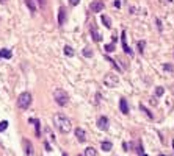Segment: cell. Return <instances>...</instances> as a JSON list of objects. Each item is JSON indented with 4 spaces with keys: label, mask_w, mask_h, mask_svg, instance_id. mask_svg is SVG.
Segmentation results:
<instances>
[{
    "label": "cell",
    "mask_w": 174,
    "mask_h": 156,
    "mask_svg": "<svg viewBox=\"0 0 174 156\" xmlns=\"http://www.w3.org/2000/svg\"><path fill=\"white\" fill-rule=\"evenodd\" d=\"M53 126L60 133H63V134H67L72 130L71 120L66 116H63V114H55L53 116Z\"/></svg>",
    "instance_id": "cell-1"
},
{
    "label": "cell",
    "mask_w": 174,
    "mask_h": 156,
    "mask_svg": "<svg viewBox=\"0 0 174 156\" xmlns=\"http://www.w3.org/2000/svg\"><path fill=\"white\" fill-rule=\"evenodd\" d=\"M53 98H55V102L60 105V106H66L67 102H69V95L66 94L65 89H60V88L53 91Z\"/></svg>",
    "instance_id": "cell-2"
},
{
    "label": "cell",
    "mask_w": 174,
    "mask_h": 156,
    "mask_svg": "<svg viewBox=\"0 0 174 156\" xmlns=\"http://www.w3.org/2000/svg\"><path fill=\"white\" fill-rule=\"evenodd\" d=\"M30 105H31V94L30 92H22L17 97V106L21 109H28Z\"/></svg>",
    "instance_id": "cell-3"
},
{
    "label": "cell",
    "mask_w": 174,
    "mask_h": 156,
    "mask_svg": "<svg viewBox=\"0 0 174 156\" xmlns=\"http://www.w3.org/2000/svg\"><path fill=\"white\" fill-rule=\"evenodd\" d=\"M119 83V78L114 73H107L104 77V86L105 88H116V84Z\"/></svg>",
    "instance_id": "cell-4"
},
{
    "label": "cell",
    "mask_w": 174,
    "mask_h": 156,
    "mask_svg": "<svg viewBox=\"0 0 174 156\" xmlns=\"http://www.w3.org/2000/svg\"><path fill=\"white\" fill-rule=\"evenodd\" d=\"M104 2L102 0H94L93 3H91V6H89V10H91V13H100L104 10Z\"/></svg>",
    "instance_id": "cell-5"
},
{
    "label": "cell",
    "mask_w": 174,
    "mask_h": 156,
    "mask_svg": "<svg viewBox=\"0 0 174 156\" xmlns=\"http://www.w3.org/2000/svg\"><path fill=\"white\" fill-rule=\"evenodd\" d=\"M121 42H122V50L129 55V56H134V52H132V48L127 45V41H126V31L122 30V33H121Z\"/></svg>",
    "instance_id": "cell-6"
},
{
    "label": "cell",
    "mask_w": 174,
    "mask_h": 156,
    "mask_svg": "<svg viewBox=\"0 0 174 156\" xmlns=\"http://www.w3.org/2000/svg\"><path fill=\"white\" fill-rule=\"evenodd\" d=\"M97 128H99V130H102V131H107L108 130V119L105 117V116H100L97 119Z\"/></svg>",
    "instance_id": "cell-7"
},
{
    "label": "cell",
    "mask_w": 174,
    "mask_h": 156,
    "mask_svg": "<svg viewBox=\"0 0 174 156\" xmlns=\"http://www.w3.org/2000/svg\"><path fill=\"white\" fill-rule=\"evenodd\" d=\"M91 38H93L96 42H100L102 41V36H100V33H99V30H97V27H96V24H91Z\"/></svg>",
    "instance_id": "cell-8"
},
{
    "label": "cell",
    "mask_w": 174,
    "mask_h": 156,
    "mask_svg": "<svg viewBox=\"0 0 174 156\" xmlns=\"http://www.w3.org/2000/svg\"><path fill=\"white\" fill-rule=\"evenodd\" d=\"M75 137H77V141L80 142V144H83V142L86 141V133L83 128H77L75 130Z\"/></svg>",
    "instance_id": "cell-9"
},
{
    "label": "cell",
    "mask_w": 174,
    "mask_h": 156,
    "mask_svg": "<svg viewBox=\"0 0 174 156\" xmlns=\"http://www.w3.org/2000/svg\"><path fill=\"white\" fill-rule=\"evenodd\" d=\"M22 145H24V148H25V155L27 156H33V145H31L30 141L24 139L22 141Z\"/></svg>",
    "instance_id": "cell-10"
},
{
    "label": "cell",
    "mask_w": 174,
    "mask_h": 156,
    "mask_svg": "<svg viewBox=\"0 0 174 156\" xmlns=\"http://www.w3.org/2000/svg\"><path fill=\"white\" fill-rule=\"evenodd\" d=\"M66 20V10L63 6H60V10H58V24L63 25Z\"/></svg>",
    "instance_id": "cell-11"
},
{
    "label": "cell",
    "mask_w": 174,
    "mask_h": 156,
    "mask_svg": "<svg viewBox=\"0 0 174 156\" xmlns=\"http://www.w3.org/2000/svg\"><path fill=\"white\" fill-rule=\"evenodd\" d=\"M119 109L122 114H129V105H127V100L126 98H121L119 100Z\"/></svg>",
    "instance_id": "cell-12"
},
{
    "label": "cell",
    "mask_w": 174,
    "mask_h": 156,
    "mask_svg": "<svg viewBox=\"0 0 174 156\" xmlns=\"http://www.w3.org/2000/svg\"><path fill=\"white\" fill-rule=\"evenodd\" d=\"M100 20H102V24L105 25V28H108V30H110V28L113 27V25H112V19H110L108 16H105V14H104L102 17H100Z\"/></svg>",
    "instance_id": "cell-13"
},
{
    "label": "cell",
    "mask_w": 174,
    "mask_h": 156,
    "mask_svg": "<svg viewBox=\"0 0 174 156\" xmlns=\"http://www.w3.org/2000/svg\"><path fill=\"white\" fill-rule=\"evenodd\" d=\"M100 148H102L104 151H112L113 144H112V142H108V141H104L102 144H100Z\"/></svg>",
    "instance_id": "cell-14"
},
{
    "label": "cell",
    "mask_w": 174,
    "mask_h": 156,
    "mask_svg": "<svg viewBox=\"0 0 174 156\" xmlns=\"http://www.w3.org/2000/svg\"><path fill=\"white\" fill-rule=\"evenodd\" d=\"M11 56H13L11 50H8V48H2V50H0V58H6V59H10Z\"/></svg>",
    "instance_id": "cell-15"
},
{
    "label": "cell",
    "mask_w": 174,
    "mask_h": 156,
    "mask_svg": "<svg viewBox=\"0 0 174 156\" xmlns=\"http://www.w3.org/2000/svg\"><path fill=\"white\" fill-rule=\"evenodd\" d=\"M63 50H65V55H66V56H74V55H75L74 48H72L71 45H65V48H63Z\"/></svg>",
    "instance_id": "cell-16"
},
{
    "label": "cell",
    "mask_w": 174,
    "mask_h": 156,
    "mask_svg": "<svg viewBox=\"0 0 174 156\" xmlns=\"http://www.w3.org/2000/svg\"><path fill=\"white\" fill-rule=\"evenodd\" d=\"M28 122L30 123H35V126H36V136H41V131H39V125H41V123H39V120H36V119H30Z\"/></svg>",
    "instance_id": "cell-17"
},
{
    "label": "cell",
    "mask_w": 174,
    "mask_h": 156,
    "mask_svg": "<svg viewBox=\"0 0 174 156\" xmlns=\"http://www.w3.org/2000/svg\"><path fill=\"white\" fill-rule=\"evenodd\" d=\"M104 48H105V52H107V53H112V52H114V50H116V45H114V44L112 42V44L104 45Z\"/></svg>",
    "instance_id": "cell-18"
},
{
    "label": "cell",
    "mask_w": 174,
    "mask_h": 156,
    "mask_svg": "<svg viewBox=\"0 0 174 156\" xmlns=\"http://www.w3.org/2000/svg\"><path fill=\"white\" fill-rule=\"evenodd\" d=\"M97 153H96V150L93 148V147H88V148H85V156H96Z\"/></svg>",
    "instance_id": "cell-19"
},
{
    "label": "cell",
    "mask_w": 174,
    "mask_h": 156,
    "mask_svg": "<svg viewBox=\"0 0 174 156\" xmlns=\"http://www.w3.org/2000/svg\"><path fill=\"white\" fill-rule=\"evenodd\" d=\"M25 3H27V6L30 8V11H31V13H36V6H35L33 0H25Z\"/></svg>",
    "instance_id": "cell-20"
},
{
    "label": "cell",
    "mask_w": 174,
    "mask_h": 156,
    "mask_svg": "<svg viewBox=\"0 0 174 156\" xmlns=\"http://www.w3.org/2000/svg\"><path fill=\"white\" fill-rule=\"evenodd\" d=\"M140 108H141V111H143V112H146V116H148L149 119H154V114H152V112H151V111H149V109H148V108H146V106H143V105H141V106H140Z\"/></svg>",
    "instance_id": "cell-21"
},
{
    "label": "cell",
    "mask_w": 174,
    "mask_h": 156,
    "mask_svg": "<svg viewBox=\"0 0 174 156\" xmlns=\"http://www.w3.org/2000/svg\"><path fill=\"white\" fill-rule=\"evenodd\" d=\"M83 55L86 58H89V56H93V50H91L89 47H86V48H83Z\"/></svg>",
    "instance_id": "cell-22"
},
{
    "label": "cell",
    "mask_w": 174,
    "mask_h": 156,
    "mask_svg": "<svg viewBox=\"0 0 174 156\" xmlns=\"http://www.w3.org/2000/svg\"><path fill=\"white\" fill-rule=\"evenodd\" d=\"M136 45H138V50H140V53H143V52H144V45H146V42H144V41H140V42L136 44Z\"/></svg>",
    "instance_id": "cell-23"
},
{
    "label": "cell",
    "mask_w": 174,
    "mask_h": 156,
    "mask_svg": "<svg viewBox=\"0 0 174 156\" xmlns=\"http://www.w3.org/2000/svg\"><path fill=\"white\" fill-rule=\"evenodd\" d=\"M6 128H8V122H6V120L0 122V131H5Z\"/></svg>",
    "instance_id": "cell-24"
},
{
    "label": "cell",
    "mask_w": 174,
    "mask_h": 156,
    "mask_svg": "<svg viewBox=\"0 0 174 156\" xmlns=\"http://www.w3.org/2000/svg\"><path fill=\"white\" fill-rule=\"evenodd\" d=\"M163 92H165V89L162 88V86H158V88L155 89V94H157V97H160V95H163Z\"/></svg>",
    "instance_id": "cell-25"
},
{
    "label": "cell",
    "mask_w": 174,
    "mask_h": 156,
    "mask_svg": "<svg viewBox=\"0 0 174 156\" xmlns=\"http://www.w3.org/2000/svg\"><path fill=\"white\" fill-rule=\"evenodd\" d=\"M163 69H165V70H169V72H173V70H174V67H173V66H169V64H165Z\"/></svg>",
    "instance_id": "cell-26"
},
{
    "label": "cell",
    "mask_w": 174,
    "mask_h": 156,
    "mask_svg": "<svg viewBox=\"0 0 174 156\" xmlns=\"http://www.w3.org/2000/svg\"><path fill=\"white\" fill-rule=\"evenodd\" d=\"M79 2H80V0H69V3H71V5H72V6L79 5Z\"/></svg>",
    "instance_id": "cell-27"
},
{
    "label": "cell",
    "mask_w": 174,
    "mask_h": 156,
    "mask_svg": "<svg viewBox=\"0 0 174 156\" xmlns=\"http://www.w3.org/2000/svg\"><path fill=\"white\" fill-rule=\"evenodd\" d=\"M157 27H158V30H160V31L163 30V27H162V22H160V19H157Z\"/></svg>",
    "instance_id": "cell-28"
},
{
    "label": "cell",
    "mask_w": 174,
    "mask_h": 156,
    "mask_svg": "<svg viewBox=\"0 0 174 156\" xmlns=\"http://www.w3.org/2000/svg\"><path fill=\"white\" fill-rule=\"evenodd\" d=\"M44 147H45V150H47V151L52 150V148H50V145H49V142H44Z\"/></svg>",
    "instance_id": "cell-29"
},
{
    "label": "cell",
    "mask_w": 174,
    "mask_h": 156,
    "mask_svg": "<svg viewBox=\"0 0 174 156\" xmlns=\"http://www.w3.org/2000/svg\"><path fill=\"white\" fill-rule=\"evenodd\" d=\"M114 6H116V8H121V2H119V0H114Z\"/></svg>",
    "instance_id": "cell-30"
},
{
    "label": "cell",
    "mask_w": 174,
    "mask_h": 156,
    "mask_svg": "<svg viewBox=\"0 0 174 156\" xmlns=\"http://www.w3.org/2000/svg\"><path fill=\"white\" fill-rule=\"evenodd\" d=\"M38 3L41 6H45V0H38Z\"/></svg>",
    "instance_id": "cell-31"
},
{
    "label": "cell",
    "mask_w": 174,
    "mask_h": 156,
    "mask_svg": "<svg viewBox=\"0 0 174 156\" xmlns=\"http://www.w3.org/2000/svg\"><path fill=\"white\" fill-rule=\"evenodd\" d=\"M0 3H6V0H0Z\"/></svg>",
    "instance_id": "cell-32"
},
{
    "label": "cell",
    "mask_w": 174,
    "mask_h": 156,
    "mask_svg": "<svg viewBox=\"0 0 174 156\" xmlns=\"http://www.w3.org/2000/svg\"><path fill=\"white\" fill-rule=\"evenodd\" d=\"M140 156H148V155H144V153H143V155H140Z\"/></svg>",
    "instance_id": "cell-33"
},
{
    "label": "cell",
    "mask_w": 174,
    "mask_h": 156,
    "mask_svg": "<svg viewBox=\"0 0 174 156\" xmlns=\"http://www.w3.org/2000/svg\"><path fill=\"white\" fill-rule=\"evenodd\" d=\"M173 150H174V141H173Z\"/></svg>",
    "instance_id": "cell-34"
},
{
    "label": "cell",
    "mask_w": 174,
    "mask_h": 156,
    "mask_svg": "<svg viewBox=\"0 0 174 156\" xmlns=\"http://www.w3.org/2000/svg\"><path fill=\"white\" fill-rule=\"evenodd\" d=\"M63 156H67V155H66V153H63Z\"/></svg>",
    "instance_id": "cell-35"
},
{
    "label": "cell",
    "mask_w": 174,
    "mask_h": 156,
    "mask_svg": "<svg viewBox=\"0 0 174 156\" xmlns=\"http://www.w3.org/2000/svg\"><path fill=\"white\" fill-rule=\"evenodd\" d=\"M158 156H166V155H158Z\"/></svg>",
    "instance_id": "cell-36"
},
{
    "label": "cell",
    "mask_w": 174,
    "mask_h": 156,
    "mask_svg": "<svg viewBox=\"0 0 174 156\" xmlns=\"http://www.w3.org/2000/svg\"><path fill=\"white\" fill-rule=\"evenodd\" d=\"M169 2H173V0H169Z\"/></svg>",
    "instance_id": "cell-37"
},
{
    "label": "cell",
    "mask_w": 174,
    "mask_h": 156,
    "mask_svg": "<svg viewBox=\"0 0 174 156\" xmlns=\"http://www.w3.org/2000/svg\"><path fill=\"white\" fill-rule=\"evenodd\" d=\"M79 156H80V155H79Z\"/></svg>",
    "instance_id": "cell-38"
}]
</instances>
